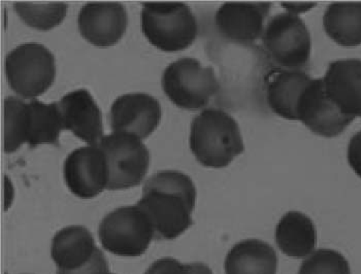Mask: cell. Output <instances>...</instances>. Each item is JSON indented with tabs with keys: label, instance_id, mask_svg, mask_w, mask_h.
<instances>
[{
	"label": "cell",
	"instance_id": "6da1fadb",
	"mask_svg": "<svg viewBox=\"0 0 361 274\" xmlns=\"http://www.w3.org/2000/svg\"><path fill=\"white\" fill-rule=\"evenodd\" d=\"M196 188L188 175L180 171H159L142 189L137 206L150 220L155 240H173L193 224Z\"/></svg>",
	"mask_w": 361,
	"mask_h": 274
},
{
	"label": "cell",
	"instance_id": "7a4b0ae2",
	"mask_svg": "<svg viewBox=\"0 0 361 274\" xmlns=\"http://www.w3.org/2000/svg\"><path fill=\"white\" fill-rule=\"evenodd\" d=\"M189 144L196 160L209 168H224L245 151L238 122L218 108H207L196 116Z\"/></svg>",
	"mask_w": 361,
	"mask_h": 274
},
{
	"label": "cell",
	"instance_id": "3957f363",
	"mask_svg": "<svg viewBox=\"0 0 361 274\" xmlns=\"http://www.w3.org/2000/svg\"><path fill=\"white\" fill-rule=\"evenodd\" d=\"M140 18L146 39L164 52L186 50L197 37L195 15L182 2H145Z\"/></svg>",
	"mask_w": 361,
	"mask_h": 274
},
{
	"label": "cell",
	"instance_id": "277c9868",
	"mask_svg": "<svg viewBox=\"0 0 361 274\" xmlns=\"http://www.w3.org/2000/svg\"><path fill=\"white\" fill-rule=\"evenodd\" d=\"M220 84L211 66H202L195 58H182L169 64L162 75V89L178 108L202 110L217 94Z\"/></svg>",
	"mask_w": 361,
	"mask_h": 274
},
{
	"label": "cell",
	"instance_id": "5b68a950",
	"mask_svg": "<svg viewBox=\"0 0 361 274\" xmlns=\"http://www.w3.org/2000/svg\"><path fill=\"white\" fill-rule=\"evenodd\" d=\"M6 73L16 94L24 99H35L55 81L54 55L41 44L26 42L6 56Z\"/></svg>",
	"mask_w": 361,
	"mask_h": 274
},
{
	"label": "cell",
	"instance_id": "8992f818",
	"mask_svg": "<svg viewBox=\"0 0 361 274\" xmlns=\"http://www.w3.org/2000/svg\"><path fill=\"white\" fill-rule=\"evenodd\" d=\"M102 246L119 257L144 255L154 239V230L145 211L135 206L119 207L102 219L98 229Z\"/></svg>",
	"mask_w": 361,
	"mask_h": 274
},
{
	"label": "cell",
	"instance_id": "52a82bcc",
	"mask_svg": "<svg viewBox=\"0 0 361 274\" xmlns=\"http://www.w3.org/2000/svg\"><path fill=\"white\" fill-rule=\"evenodd\" d=\"M262 39L269 59L281 69L304 70L309 64L311 35L298 15L283 13L271 18Z\"/></svg>",
	"mask_w": 361,
	"mask_h": 274
},
{
	"label": "cell",
	"instance_id": "ba28073f",
	"mask_svg": "<svg viewBox=\"0 0 361 274\" xmlns=\"http://www.w3.org/2000/svg\"><path fill=\"white\" fill-rule=\"evenodd\" d=\"M97 146L108 161V190H126L144 180L150 165V153L140 138L129 133L111 132L104 135Z\"/></svg>",
	"mask_w": 361,
	"mask_h": 274
},
{
	"label": "cell",
	"instance_id": "9c48e42d",
	"mask_svg": "<svg viewBox=\"0 0 361 274\" xmlns=\"http://www.w3.org/2000/svg\"><path fill=\"white\" fill-rule=\"evenodd\" d=\"M63 175L71 192L82 199L97 197L106 189L108 190V161L97 144L71 151L64 162Z\"/></svg>",
	"mask_w": 361,
	"mask_h": 274
},
{
	"label": "cell",
	"instance_id": "30bf717a",
	"mask_svg": "<svg viewBox=\"0 0 361 274\" xmlns=\"http://www.w3.org/2000/svg\"><path fill=\"white\" fill-rule=\"evenodd\" d=\"M296 119L322 137H336L346 130L354 119L344 115L329 99L322 79H313L298 100Z\"/></svg>",
	"mask_w": 361,
	"mask_h": 274
},
{
	"label": "cell",
	"instance_id": "8fae6325",
	"mask_svg": "<svg viewBox=\"0 0 361 274\" xmlns=\"http://www.w3.org/2000/svg\"><path fill=\"white\" fill-rule=\"evenodd\" d=\"M271 8L269 2H226L216 13V27L227 41L238 44H253L264 35Z\"/></svg>",
	"mask_w": 361,
	"mask_h": 274
},
{
	"label": "cell",
	"instance_id": "7c38bea8",
	"mask_svg": "<svg viewBox=\"0 0 361 274\" xmlns=\"http://www.w3.org/2000/svg\"><path fill=\"white\" fill-rule=\"evenodd\" d=\"M159 101L145 93L118 97L110 111L113 132H124L144 140L150 137L161 121Z\"/></svg>",
	"mask_w": 361,
	"mask_h": 274
},
{
	"label": "cell",
	"instance_id": "4fadbf2b",
	"mask_svg": "<svg viewBox=\"0 0 361 274\" xmlns=\"http://www.w3.org/2000/svg\"><path fill=\"white\" fill-rule=\"evenodd\" d=\"M127 23L126 6L118 2L85 4L78 17L82 37L98 48L115 46L123 37Z\"/></svg>",
	"mask_w": 361,
	"mask_h": 274
},
{
	"label": "cell",
	"instance_id": "5bb4252c",
	"mask_svg": "<svg viewBox=\"0 0 361 274\" xmlns=\"http://www.w3.org/2000/svg\"><path fill=\"white\" fill-rule=\"evenodd\" d=\"M63 130H70L88 146L99 144L104 137L99 106L89 91H73L57 102Z\"/></svg>",
	"mask_w": 361,
	"mask_h": 274
},
{
	"label": "cell",
	"instance_id": "9a60e30c",
	"mask_svg": "<svg viewBox=\"0 0 361 274\" xmlns=\"http://www.w3.org/2000/svg\"><path fill=\"white\" fill-rule=\"evenodd\" d=\"M329 99L348 117L361 118V60L331 62L322 77Z\"/></svg>",
	"mask_w": 361,
	"mask_h": 274
},
{
	"label": "cell",
	"instance_id": "2e32d148",
	"mask_svg": "<svg viewBox=\"0 0 361 274\" xmlns=\"http://www.w3.org/2000/svg\"><path fill=\"white\" fill-rule=\"evenodd\" d=\"M312 77L305 70L279 68L267 75V101L269 108L287 121H298L296 108Z\"/></svg>",
	"mask_w": 361,
	"mask_h": 274
},
{
	"label": "cell",
	"instance_id": "e0dca14e",
	"mask_svg": "<svg viewBox=\"0 0 361 274\" xmlns=\"http://www.w3.org/2000/svg\"><path fill=\"white\" fill-rule=\"evenodd\" d=\"M94 238L84 226H68L55 234L51 257L57 271H73L88 264L97 251Z\"/></svg>",
	"mask_w": 361,
	"mask_h": 274
},
{
	"label": "cell",
	"instance_id": "ac0fdd59",
	"mask_svg": "<svg viewBox=\"0 0 361 274\" xmlns=\"http://www.w3.org/2000/svg\"><path fill=\"white\" fill-rule=\"evenodd\" d=\"M276 242L283 254L295 259H306L316 251L315 224L305 213L289 211L279 220Z\"/></svg>",
	"mask_w": 361,
	"mask_h": 274
},
{
	"label": "cell",
	"instance_id": "d6986e66",
	"mask_svg": "<svg viewBox=\"0 0 361 274\" xmlns=\"http://www.w3.org/2000/svg\"><path fill=\"white\" fill-rule=\"evenodd\" d=\"M224 267L226 274H277V254L262 240H242L227 254Z\"/></svg>",
	"mask_w": 361,
	"mask_h": 274
},
{
	"label": "cell",
	"instance_id": "ffe728a7",
	"mask_svg": "<svg viewBox=\"0 0 361 274\" xmlns=\"http://www.w3.org/2000/svg\"><path fill=\"white\" fill-rule=\"evenodd\" d=\"M325 32L338 46L353 48L361 44V2L329 6L323 15Z\"/></svg>",
	"mask_w": 361,
	"mask_h": 274
},
{
	"label": "cell",
	"instance_id": "44dd1931",
	"mask_svg": "<svg viewBox=\"0 0 361 274\" xmlns=\"http://www.w3.org/2000/svg\"><path fill=\"white\" fill-rule=\"evenodd\" d=\"M30 129L28 142L30 148L39 144H59L60 132L63 130L59 108L56 102L44 104L39 100L29 102Z\"/></svg>",
	"mask_w": 361,
	"mask_h": 274
},
{
	"label": "cell",
	"instance_id": "7402d4cb",
	"mask_svg": "<svg viewBox=\"0 0 361 274\" xmlns=\"http://www.w3.org/2000/svg\"><path fill=\"white\" fill-rule=\"evenodd\" d=\"M30 129L29 104L16 97L4 101V151L11 154L27 144Z\"/></svg>",
	"mask_w": 361,
	"mask_h": 274
},
{
	"label": "cell",
	"instance_id": "603a6c76",
	"mask_svg": "<svg viewBox=\"0 0 361 274\" xmlns=\"http://www.w3.org/2000/svg\"><path fill=\"white\" fill-rule=\"evenodd\" d=\"M14 8L26 25L42 31L57 27L66 19L68 10L66 4L16 2Z\"/></svg>",
	"mask_w": 361,
	"mask_h": 274
},
{
	"label": "cell",
	"instance_id": "cb8c5ba5",
	"mask_svg": "<svg viewBox=\"0 0 361 274\" xmlns=\"http://www.w3.org/2000/svg\"><path fill=\"white\" fill-rule=\"evenodd\" d=\"M298 274H351L349 262L331 249H316L305 259Z\"/></svg>",
	"mask_w": 361,
	"mask_h": 274
},
{
	"label": "cell",
	"instance_id": "d4e9b609",
	"mask_svg": "<svg viewBox=\"0 0 361 274\" xmlns=\"http://www.w3.org/2000/svg\"><path fill=\"white\" fill-rule=\"evenodd\" d=\"M145 274H190L189 264L175 258H161L154 262Z\"/></svg>",
	"mask_w": 361,
	"mask_h": 274
},
{
	"label": "cell",
	"instance_id": "484cf974",
	"mask_svg": "<svg viewBox=\"0 0 361 274\" xmlns=\"http://www.w3.org/2000/svg\"><path fill=\"white\" fill-rule=\"evenodd\" d=\"M57 274H114L109 268L108 260L104 254L97 249L92 259L82 268L73 271H57Z\"/></svg>",
	"mask_w": 361,
	"mask_h": 274
},
{
	"label": "cell",
	"instance_id": "4316f807",
	"mask_svg": "<svg viewBox=\"0 0 361 274\" xmlns=\"http://www.w3.org/2000/svg\"><path fill=\"white\" fill-rule=\"evenodd\" d=\"M347 158L352 170L361 178V131L350 140Z\"/></svg>",
	"mask_w": 361,
	"mask_h": 274
},
{
	"label": "cell",
	"instance_id": "83f0119b",
	"mask_svg": "<svg viewBox=\"0 0 361 274\" xmlns=\"http://www.w3.org/2000/svg\"><path fill=\"white\" fill-rule=\"evenodd\" d=\"M317 4L313 2H282L281 6L286 11L288 14L298 15L310 12L316 8Z\"/></svg>",
	"mask_w": 361,
	"mask_h": 274
},
{
	"label": "cell",
	"instance_id": "f1b7e54d",
	"mask_svg": "<svg viewBox=\"0 0 361 274\" xmlns=\"http://www.w3.org/2000/svg\"><path fill=\"white\" fill-rule=\"evenodd\" d=\"M189 269H190V274H213L208 265L204 263H190Z\"/></svg>",
	"mask_w": 361,
	"mask_h": 274
}]
</instances>
